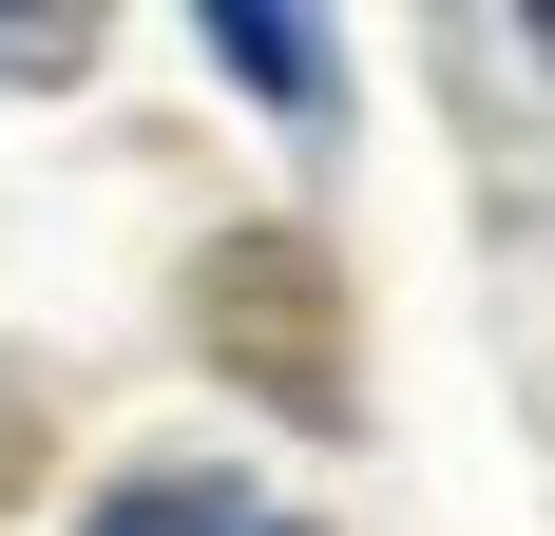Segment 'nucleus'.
<instances>
[{"label":"nucleus","mask_w":555,"mask_h":536,"mask_svg":"<svg viewBox=\"0 0 555 536\" xmlns=\"http://www.w3.org/2000/svg\"><path fill=\"white\" fill-rule=\"evenodd\" d=\"M211 58L249 77L269 115H326V20H287V0H249V20H211Z\"/></svg>","instance_id":"obj_2"},{"label":"nucleus","mask_w":555,"mask_h":536,"mask_svg":"<svg viewBox=\"0 0 555 536\" xmlns=\"http://www.w3.org/2000/svg\"><path fill=\"white\" fill-rule=\"evenodd\" d=\"M96 536H287V518H269V498H211V480H115Z\"/></svg>","instance_id":"obj_3"},{"label":"nucleus","mask_w":555,"mask_h":536,"mask_svg":"<svg viewBox=\"0 0 555 536\" xmlns=\"http://www.w3.org/2000/svg\"><path fill=\"white\" fill-rule=\"evenodd\" d=\"M211 326H249V345H269V403L287 422H345V326H326V268L307 250H211Z\"/></svg>","instance_id":"obj_1"},{"label":"nucleus","mask_w":555,"mask_h":536,"mask_svg":"<svg viewBox=\"0 0 555 536\" xmlns=\"http://www.w3.org/2000/svg\"><path fill=\"white\" fill-rule=\"evenodd\" d=\"M57 58H96V20H0V77H57Z\"/></svg>","instance_id":"obj_4"}]
</instances>
